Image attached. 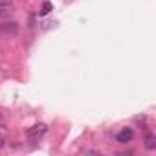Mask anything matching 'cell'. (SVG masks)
<instances>
[{
  "instance_id": "4",
  "label": "cell",
  "mask_w": 156,
  "mask_h": 156,
  "mask_svg": "<svg viewBox=\"0 0 156 156\" xmlns=\"http://www.w3.org/2000/svg\"><path fill=\"white\" fill-rule=\"evenodd\" d=\"M13 4V0H0V9H4V8H9Z\"/></svg>"
},
{
  "instance_id": "5",
  "label": "cell",
  "mask_w": 156,
  "mask_h": 156,
  "mask_svg": "<svg viewBox=\"0 0 156 156\" xmlns=\"http://www.w3.org/2000/svg\"><path fill=\"white\" fill-rule=\"evenodd\" d=\"M51 11V4L50 2H44V6H42V15H46V13H50Z\"/></svg>"
},
{
  "instance_id": "3",
  "label": "cell",
  "mask_w": 156,
  "mask_h": 156,
  "mask_svg": "<svg viewBox=\"0 0 156 156\" xmlns=\"http://www.w3.org/2000/svg\"><path fill=\"white\" fill-rule=\"evenodd\" d=\"M145 147H147L149 151L156 149V136H154V134H149V136L145 138Z\"/></svg>"
},
{
  "instance_id": "2",
  "label": "cell",
  "mask_w": 156,
  "mask_h": 156,
  "mask_svg": "<svg viewBox=\"0 0 156 156\" xmlns=\"http://www.w3.org/2000/svg\"><path fill=\"white\" fill-rule=\"evenodd\" d=\"M132 136H134L132 129H130V127H125V129H121V130L118 132L116 140H118L119 143H127V141H130V140H132Z\"/></svg>"
},
{
  "instance_id": "6",
  "label": "cell",
  "mask_w": 156,
  "mask_h": 156,
  "mask_svg": "<svg viewBox=\"0 0 156 156\" xmlns=\"http://www.w3.org/2000/svg\"><path fill=\"white\" fill-rule=\"evenodd\" d=\"M4 123H6V118H4V114H2V112H0V127H2Z\"/></svg>"
},
{
  "instance_id": "7",
  "label": "cell",
  "mask_w": 156,
  "mask_h": 156,
  "mask_svg": "<svg viewBox=\"0 0 156 156\" xmlns=\"http://www.w3.org/2000/svg\"><path fill=\"white\" fill-rule=\"evenodd\" d=\"M2 147H4V140H2V138H0V149H2Z\"/></svg>"
},
{
  "instance_id": "1",
  "label": "cell",
  "mask_w": 156,
  "mask_h": 156,
  "mask_svg": "<svg viewBox=\"0 0 156 156\" xmlns=\"http://www.w3.org/2000/svg\"><path fill=\"white\" fill-rule=\"evenodd\" d=\"M46 132H48V125H46V123H37V125H33L31 129H28L26 136H28V140H30L31 143H37V141L42 140V136H44Z\"/></svg>"
}]
</instances>
